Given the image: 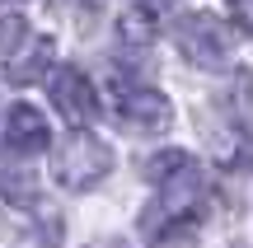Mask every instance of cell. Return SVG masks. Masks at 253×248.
I'll return each instance as SVG.
<instances>
[{"mask_svg": "<svg viewBox=\"0 0 253 248\" xmlns=\"http://www.w3.org/2000/svg\"><path fill=\"white\" fill-rule=\"evenodd\" d=\"M192 155H183V150H164L160 159H145V178H150V183H160V178H169L173 169L178 164H188Z\"/></svg>", "mask_w": 253, "mask_h": 248, "instance_id": "30bf717a", "label": "cell"}, {"mask_svg": "<svg viewBox=\"0 0 253 248\" xmlns=\"http://www.w3.org/2000/svg\"><path fill=\"white\" fill-rule=\"evenodd\" d=\"M108 174H113V150L89 131H71L52 150V178L61 187H71V192H84V187L103 183Z\"/></svg>", "mask_w": 253, "mask_h": 248, "instance_id": "6da1fadb", "label": "cell"}, {"mask_svg": "<svg viewBox=\"0 0 253 248\" xmlns=\"http://www.w3.org/2000/svg\"><path fill=\"white\" fill-rule=\"evenodd\" d=\"M0 197L14 206H38V183L28 174H5L0 169Z\"/></svg>", "mask_w": 253, "mask_h": 248, "instance_id": "9c48e42d", "label": "cell"}, {"mask_svg": "<svg viewBox=\"0 0 253 248\" xmlns=\"http://www.w3.org/2000/svg\"><path fill=\"white\" fill-rule=\"evenodd\" d=\"M52 52H56V42L52 37H28V52L24 56H14L9 61V84H38L42 80V71L52 66Z\"/></svg>", "mask_w": 253, "mask_h": 248, "instance_id": "8992f818", "label": "cell"}, {"mask_svg": "<svg viewBox=\"0 0 253 248\" xmlns=\"http://www.w3.org/2000/svg\"><path fill=\"white\" fill-rule=\"evenodd\" d=\"M113 117L136 136H155L173 122V108L164 94L145 89V84H122V89H113Z\"/></svg>", "mask_w": 253, "mask_h": 248, "instance_id": "3957f363", "label": "cell"}, {"mask_svg": "<svg viewBox=\"0 0 253 248\" xmlns=\"http://www.w3.org/2000/svg\"><path fill=\"white\" fill-rule=\"evenodd\" d=\"M28 42V19L24 14H0V61H14V52Z\"/></svg>", "mask_w": 253, "mask_h": 248, "instance_id": "ba28073f", "label": "cell"}, {"mask_svg": "<svg viewBox=\"0 0 253 248\" xmlns=\"http://www.w3.org/2000/svg\"><path fill=\"white\" fill-rule=\"evenodd\" d=\"M5 141H9V150L28 155V150H42L47 141H52V131H47L42 112H38L33 103H14V108L5 112Z\"/></svg>", "mask_w": 253, "mask_h": 248, "instance_id": "5b68a950", "label": "cell"}, {"mask_svg": "<svg viewBox=\"0 0 253 248\" xmlns=\"http://www.w3.org/2000/svg\"><path fill=\"white\" fill-rule=\"evenodd\" d=\"M178 52L202 71H225L235 56V24L220 14H183L178 19Z\"/></svg>", "mask_w": 253, "mask_h": 248, "instance_id": "7a4b0ae2", "label": "cell"}, {"mask_svg": "<svg viewBox=\"0 0 253 248\" xmlns=\"http://www.w3.org/2000/svg\"><path fill=\"white\" fill-rule=\"evenodd\" d=\"M52 103H56V112H61L75 131L99 117V94H94L89 75H84L80 66H61V71L52 75Z\"/></svg>", "mask_w": 253, "mask_h": 248, "instance_id": "277c9868", "label": "cell"}, {"mask_svg": "<svg viewBox=\"0 0 253 248\" xmlns=\"http://www.w3.org/2000/svg\"><path fill=\"white\" fill-rule=\"evenodd\" d=\"M155 33H160V9H155V5H136V9H126V14L118 19V37L126 47L155 42Z\"/></svg>", "mask_w": 253, "mask_h": 248, "instance_id": "52a82bcc", "label": "cell"}]
</instances>
